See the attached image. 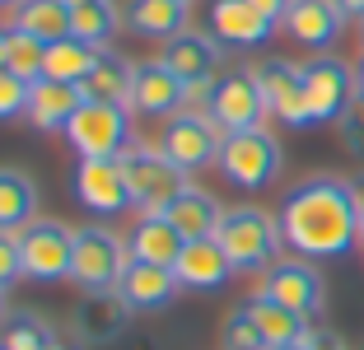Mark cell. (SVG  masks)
<instances>
[{
    "instance_id": "obj_27",
    "label": "cell",
    "mask_w": 364,
    "mask_h": 350,
    "mask_svg": "<svg viewBox=\"0 0 364 350\" xmlns=\"http://www.w3.org/2000/svg\"><path fill=\"white\" fill-rule=\"evenodd\" d=\"M38 220V187L23 169H0V229L19 233Z\"/></svg>"
},
{
    "instance_id": "obj_41",
    "label": "cell",
    "mask_w": 364,
    "mask_h": 350,
    "mask_svg": "<svg viewBox=\"0 0 364 350\" xmlns=\"http://www.w3.org/2000/svg\"><path fill=\"white\" fill-rule=\"evenodd\" d=\"M355 206H360V238H364V178L355 182Z\"/></svg>"
},
{
    "instance_id": "obj_10",
    "label": "cell",
    "mask_w": 364,
    "mask_h": 350,
    "mask_svg": "<svg viewBox=\"0 0 364 350\" xmlns=\"http://www.w3.org/2000/svg\"><path fill=\"white\" fill-rule=\"evenodd\" d=\"M299 70H304V98H309L313 127H318V122H341V112L355 103V94H360L355 70L341 56H313Z\"/></svg>"
},
{
    "instance_id": "obj_31",
    "label": "cell",
    "mask_w": 364,
    "mask_h": 350,
    "mask_svg": "<svg viewBox=\"0 0 364 350\" xmlns=\"http://www.w3.org/2000/svg\"><path fill=\"white\" fill-rule=\"evenodd\" d=\"M0 341L10 350H52L56 341V327L47 318H38L33 308H14V313H5V322H0Z\"/></svg>"
},
{
    "instance_id": "obj_35",
    "label": "cell",
    "mask_w": 364,
    "mask_h": 350,
    "mask_svg": "<svg viewBox=\"0 0 364 350\" xmlns=\"http://www.w3.org/2000/svg\"><path fill=\"white\" fill-rule=\"evenodd\" d=\"M336 131H341V145H346V154L364 159V94H355V103L341 112Z\"/></svg>"
},
{
    "instance_id": "obj_6",
    "label": "cell",
    "mask_w": 364,
    "mask_h": 350,
    "mask_svg": "<svg viewBox=\"0 0 364 350\" xmlns=\"http://www.w3.org/2000/svg\"><path fill=\"white\" fill-rule=\"evenodd\" d=\"M220 173H225V182H234V187H243V191L271 187L276 173H280V140L271 136L267 127L225 136V149H220Z\"/></svg>"
},
{
    "instance_id": "obj_4",
    "label": "cell",
    "mask_w": 364,
    "mask_h": 350,
    "mask_svg": "<svg viewBox=\"0 0 364 350\" xmlns=\"http://www.w3.org/2000/svg\"><path fill=\"white\" fill-rule=\"evenodd\" d=\"M61 136L80 159H117L122 149L136 140V131H131V107L127 103H89L85 98Z\"/></svg>"
},
{
    "instance_id": "obj_24",
    "label": "cell",
    "mask_w": 364,
    "mask_h": 350,
    "mask_svg": "<svg viewBox=\"0 0 364 350\" xmlns=\"http://www.w3.org/2000/svg\"><path fill=\"white\" fill-rule=\"evenodd\" d=\"M187 5H192V0H127L122 19H127V28L136 33V38L168 43V38H178V33L187 28Z\"/></svg>"
},
{
    "instance_id": "obj_12",
    "label": "cell",
    "mask_w": 364,
    "mask_h": 350,
    "mask_svg": "<svg viewBox=\"0 0 364 350\" xmlns=\"http://www.w3.org/2000/svg\"><path fill=\"white\" fill-rule=\"evenodd\" d=\"M159 61L168 65L187 89H196V85H215L220 61H225V47L215 43L205 28H182L178 38L159 43Z\"/></svg>"
},
{
    "instance_id": "obj_29",
    "label": "cell",
    "mask_w": 364,
    "mask_h": 350,
    "mask_svg": "<svg viewBox=\"0 0 364 350\" xmlns=\"http://www.w3.org/2000/svg\"><path fill=\"white\" fill-rule=\"evenodd\" d=\"M117 28H122L117 0H89V5H75V10H70V33L85 38L89 47H98V52H107V43L117 38Z\"/></svg>"
},
{
    "instance_id": "obj_33",
    "label": "cell",
    "mask_w": 364,
    "mask_h": 350,
    "mask_svg": "<svg viewBox=\"0 0 364 350\" xmlns=\"http://www.w3.org/2000/svg\"><path fill=\"white\" fill-rule=\"evenodd\" d=\"M220 346H225V350H267V341H262L257 322L247 318V308H243V304H238L234 313L225 318V332H220Z\"/></svg>"
},
{
    "instance_id": "obj_46",
    "label": "cell",
    "mask_w": 364,
    "mask_h": 350,
    "mask_svg": "<svg viewBox=\"0 0 364 350\" xmlns=\"http://www.w3.org/2000/svg\"><path fill=\"white\" fill-rule=\"evenodd\" d=\"M14 5H23V0H0V10H14Z\"/></svg>"
},
{
    "instance_id": "obj_20",
    "label": "cell",
    "mask_w": 364,
    "mask_h": 350,
    "mask_svg": "<svg viewBox=\"0 0 364 350\" xmlns=\"http://www.w3.org/2000/svg\"><path fill=\"white\" fill-rule=\"evenodd\" d=\"M173 271H178V285H182V290L215 295V290L229 285V276H234V262H229V253L215 243V238H196V243H187V248L178 253Z\"/></svg>"
},
{
    "instance_id": "obj_13",
    "label": "cell",
    "mask_w": 364,
    "mask_h": 350,
    "mask_svg": "<svg viewBox=\"0 0 364 350\" xmlns=\"http://www.w3.org/2000/svg\"><path fill=\"white\" fill-rule=\"evenodd\" d=\"M257 70V85H262V98H267V112L280 117L285 127H313L309 117V98H304V70L294 61H280V56H271V61H257L252 65Z\"/></svg>"
},
{
    "instance_id": "obj_42",
    "label": "cell",
    "mask_w": 364,
    "mask_h": 350,
    "mask_svg": "<svg viewBox=\"0 0 364 350\" xmlns=\"http://www.w3.org/2000/svg\"><path fill=\"white\" fill-rule=\"evenodd\" d=\"M355 85H360V94H364V61L355 65Z\"/></svg>"
},
{
    "instance_id": "obj_23",
    "label": "cell",
    "mask_w": 364,
    "mask_h": 350,
    "mask_svg": "<svg viewBox=\"0 0 364 350\" xmlns=\"http://www.w3.org/2000/svg\"><path fill=\"white\" fill-rule=\"evenodd\" d=\"M85 94L80 85H65V80H33V94H28V122L38 131H65L70 117L80 112Z\"/></svg>"
},
{
    "instance_id": "obj_25",
    "label": "cell",
    "mask_w": 364,
    "mask_h": 350,
    "mask_svg": "<svg viewBox=\"0 0 364 350\" xmlns=\"http://www.w3.org/2000/svg\"><path fill=\"white\" fill-rule=\"evenodd\" d=\"M243 308H247V318L257 322V332H262V341H267V350L289 346V341H299V336H309V332H313L309 318H299V313H294V308H285V304H276L267 290L247 295Z\"/></svg>"
},
{
    "instance_id": "obj_43",
    "label": "cell",
    "mask_w": 364,
    "mask_h": 350,
    "mask_svg": "<svg viewBox=\"0 0 364 350\" xmlns=\"http://www.w3.org/2000/svg\"><path fill=\"white\" fill-rule=\"evenodd\" d=\"M52 350H80V346H75V341H56Z\"/></svg>"
},
{
    "instance_id": "obj_34",
    "label": "cell",
    "mask_w": 364,
    "mask_h": 350,
    "mask_svg": "<svg viewBox=\"0 0 364 350\" xmlns=\"http://www.w3.org/2000/svg\"><path fill=\"white\" fill-rule=\"evenodd\" d=\"M28 94H33L28 80H19L14 70H0V122L28 117Z\"/></svg>"
},
{
    "instance_id": "obj_36",
    "label": "cell",
    "mask_w": 364,
    "mask_h": 350,
    "mask_svg": "<svg viewBox=\"0 0 364 350\" xmlns=\"http://www.w3.org/2000/svg\"><path fill=\"white\" fill-rule=\"evenodd\" d=\"M23 276V257H19V233L0 229V285H14Z\"/></svg>"
},
{
    "instance_id": "obj_39",
    "label": "cell",
    "mask_w": 364,
    "mask_h": 350,
    "mask_svg": "<svg viewBox=\"0 0 364 350\" xmlns=\"http://www.w3.org/2000/svg\"><path fill=\"white\" fill-rule=\"evenodd\" d=\"M318 350H346V341L332 336V332H318Z\"/></svg>"
},
{
    "instance_id": "obj_47",
    "label": "cell",
    "mask_w": 364,
    "mask_h": 350,
    "mask_svg": "<svg viewBox=\"0 0 364 350\" xmlns=\"http://www.w3.org/2000/svg\"><path fill=\"white\" fill-rule=\"evenodd\" d=\"M65 5H70V10H75V5H89V0H65Z\"/></svg>"
},
{
    "instance_id": "obj_7",
    "label": "cell",
    "mask_w": 364,
    "mask_h": 350,
    "mask_svg": "<svg viewBox=\"0 0 364 350\" xmlns=\"http://www.w3.org/2000/svg\"><path fill=\"white\" fill-rule=\"evenodd\" d=\"M127 266H131V248L107 224L75 229V266H70V280L80 290H117Z\"/></svg>"
},
{
    "instance_id": "obj_9",
    "label": "cell",
    "mask_w": 364,
    "mask_h": 350,
    "mask_svg": "<svg viewBox=\"0 0 364 350\" xmlns=\"http://www.w3.org/2000/svg\"><path fill=\"white\" fill-rule=\"evenodd\" d=\"M205 112L215 117V127L234 136V131H257L267 122V98H262L257 70H220L210 85V103Z\"/></svg>"
},
{
    "instance_id": "obj_28",
    "label": "cell",
    "mask_w": 364,
    "mask_h": 350,
    "mask_svg": "<svg viewBox=\"0 0 364 350\" xmlns=\"http://www.w3.org/2000/svg\"><path fill=\"white\" fill-rule=\"evenodd\" d=\"M10 28L33 33L38 43H61V38H70V5L65 0H23L10 10Z\"/></svg>"
},
{
    "instance_id": "obj_30",
    "label": "cell",
    "mask_w": 364,
    "mask_h": 350,
    "mask_svg": "<svg viewBox=\"0 0 364 350\" xmlns=\"http://www.w3.org/2000/svg\"><path fill=\"white\" fill-rule=\"evenodd\" d=\"M94 61H98V47H89L85 38H61V43H47V65H43V75L47 80H65V85H80L89 70H94Z\"/></svg>"
},
{
    "instance_id": "obj_48",
    "label": "cell",
    "mask_w": 364,
    "mask_h": 350,
    "mask_svg": "<svg viewBox=\"0 0 364 350\" xmlns=\"http://www.w3.org/2000/svg\"><path fill=\"white\" fill-rule=\"evenodd\" d=\"M0 350H10V346H5V341H0Z\"/></svg>"
},
{
    "instance_id": "obj_16",
    "label": "cell",
    "mask_w": 364,
    "mask_h": 350,
    "mask_svg": "<svg viewBox=\"0 0 364 350\" xmlns=\"http://www.w3.org/2000/svg\"><path fill=\"white\" fill-rule=\"evenodd\" d=\"M205 33L220 47H262L276 33L267 14H257L247 0H210L205 5Z\"/></svg>"
},
{
    "instance_id": "obj_37",
    "label": "cell",
    "mask_w": 364,
    "mask_h": 350,
    "mask_svg": "<svg viewBox=\"0 0 364 350\" xmlns=\"http://www.w3.org/2000/svg\"><path fill=\"white\" fill-rule=\"evenodd\" d=\"M247 5H252L257 14H267L271 23H280V19H285V10L294 5V0H247Z\"/></svg>"
},
{
    "instance_id": "obj_8",
    "label": "cell",
    "mask_w": 364,
    "mask_h": 350,
    "mask_svg": "<svg viewBox=\"0 0 364 350\" xmlns=\"http://www.w3.org/2000/svg\"><path fill=\"white\" fill-rule=\"evenodd\" d=\"M19 257H23V276L38 280V285L70 280V266H75V229H65L61 220H33L28 229H19Z\"/></svg>"
},
{
    "instance_id": "obj_3",
    "label": "cell",
    "mask_w": 364,
    "mask_h": 350,
    "mask_svg": "<svg viewBox=\"0 0 364 350\" xmlns=\"http://www.w3.org/2000/svg\"><path fill=\"white\" fill-rule=\"evenodd\" d=\"M117 164H122V178H127L131 206L140 215H164L173 206V196L187 187V173L173 169L168 154L159 145H150V140H131L117 154Z\"/></svg>"
},
{
    "instance_id": "obj_22",
    "label": "cell",
    "mask_w": 364,
    "mask_h": 350,
    "mask_svg": "<svg viewBox=\"0 0 364 350\" xmlns=\"http://www.w3.org/2000/svg\"><path fill=\"white\" fill-rule=\"evenodd\" d=\"M127 248L136 262H159V266H173L178 253L187 248V238L178 233V224L168 215H136L131 220V233H127Z\"/></svg>"
},
{
    "instance_id": "obj_11",
    "label": "cell",
    "mask_w": 364,
    "mask_h": 350,
    "mask_svg": "<svg viewBox=\"0 0 364 350\" xmlns=\"http://www.w3.org/2000/svg\"><path fill=\"white\" fill-rule=\"evenodd\" d=\"M262 290H267L276 304L294 308L299 318H318L322 304H327V285H322L318 266H313L309 257H280V262L267 271Z\"/></svg>"
},
{
    "instance_id": "obj_32",
    "label": "cell",
    "mask_w": 364,
    "mask_h": 350,
    "mask_svg": "<svg viewBox=\"0 0 364 350\" xmlns=\"http://www.w3.org/2000/svg\"><path fill=\"white\" fill-rule=\"evenodd\" d=\"M43 65H47V43H38L33 33L23 28H5V70H14L19 80H43Z\"/></svg>"
},
{
    "instance_id": "obj_15",
    "label": "cell",
    "mask_w": 364,
    "mask_h": 350,
    "mask_svg": "<svg viewBox=\"0 0 364 350\" xmlns=\"http://www.w3.org/2000/svg\"><path fill=\"white\" fill-rule=\"evenodd\" d=\"M131 112L140 117H164L168 122L173 112L187 107V85L154 56V61H136V75H131Z\"/></svg>"
},
{
    "instance_id": "obj_38",
    "label": "cell",
    "mask_w": 364,
    "mask_h": 350,
    "mask_svg": "<svg viewBox=\"0 0 364 350\" xmlns=\"http://www.w3.org/2000/svg\"><path fill=\"white\" fill-rule=\"evenodd\" d=\"M276 350H318V327H313L309 336H299V341H289V346H276Z\"/></svg>"
},
{
    "instance_id": "obj_2",
    "label": "cell",
    "mask_w": 364,
    "mask_h": 350,
    "mask_svg": "<svg viewBox=\"0 0 364 350\" xmlns=\"http://www.w3.org/2000/svg\"><path fill=\"white\" fill-rule=\"evenodd\" d=\"M215 243L229 253L234 276H267L271 266L280 262L285 238H280V220L271 211H262V206H234L220 220Z\"/></svg>"
},
{
    "instance_id": "obj_21",
    "label": "cell",
    "mask_w": 364,
    "mask_h": 350,
    "mask_svg": "<svg viewBox=\"0 0 364 350\" xmlns=\"http://www.w3.org/2000/svg\"><path fill=\"white\" fill-rule=\"evenodd\" d=\"M164 215H168V220L178 224V233L187 238V243H196V238H215V233H220V220H225V206L215 201V196H210L205 187L187 182V187H182L178 196H173V206H168Z\"/></svg>"
},
{
    "instance_id": "obj_26",
    "label": "cell",
    "mask_w": 364,
    "mask_h": 350,
    "mask_svg": "<svg viewBox=\"0 0 364 350\" xmlns=\"http://www.w3.org/2000/svg\"><path fill=\"white\" fill-rule=\"evenodd\" d=\"M131 75H136V61H127L107 47V52H98L94 70L80 80V94L89 103H131Z\"/></svg>"
},
{
    "instance_id": "obj_49",
    "label": "cell",
    "mask_w": 364,
    "mask_h": 350,
    "mask_svg": "<svg viewBox=\"0 0 364 350\" xmlns=\"http://www.w3.org/2000/svg\"><path fill=\"white\" fill-rule=\"evenodd\" d=\"M360 43H364V28H360Z\"/></svg>"
},
{
    "instance_id": "obj_19",
    "label": "cell",
    "mask_w": 364,
    "mask_h": 350,
    "mask_svg": "<svg viewBox=\"0 0 364 350\" xmlns=\"http://www.w3.org/2000/svg\"><path fill=\"white\" fill-rule=\"evenodd\" d=\"M280 23H285V33L299 47H309V52H327V47L346 33V10L336 5V0H294Z\"/></svg>"
},
{
    "instance_id": "obj_14",
    "label": "cell",
    "mask_w": 364,
    "mask_h": 350,
    "mask_svg": "<svg viewBox=\"0 0 364 350\" xmlns=\"http://www.w3.org/2000/svg\"><path fill=\"white\" fill-rule=\"evenodd\" d=\"M70 191H75V201L89 215H103V220L131 211V191H127V178H122L117 159H80L75 178H70Z\"/></svg>"
},
{
    "instance_id": "obj_45",
    "label": "cell",
    "mask_w": 364,
    "mask_h": 350,
    "mask_svg": "<svg viewBox=\"0 0 364 350\" xmlns=\"http://www.w3.org/2000/svg\"><path fill=\"white\" fill-rule=\"evenodd\" d=\"M5 313H10V308H5V285H0V322H5Z\"/></svg>"
},
{
    "instance_id": "obj_17",
    "label": "cell",
    "mask_w": 364,
    "mask_h": 350,
    "mask_svg": "<svg viewBox=\"0 0 364 350\" xmlns=\"http://www.w3.org/2000/svg\"><path fill=\"white\" fill-rule=\"evenodd\" d=\"M131 308L117 290H85V299L75 304V341L80 346H112L127 332Z\"/></svg>"
},
{
    "instance_id": "obj_5",
    "label": "cell",
    "mask_w": 364,
    "mask_h": 350,
    "mask_svg": "<svg viewBox=\"0 0 364 350\" xmlns=\"http://www.w3.org/2000/svg\"><path fill=\"white\" fill-rule=\"evenodd\" d=\"M159 149L168 154L173 169L182 173H201L210 164H220V149H225V131L215 127V117L201 107H182L164 122L159 131Z\"/></svg>"
},
{
    "instance_id": "obj_40",
    "label": "cell",
    "mask_w": 364,
    "mask_h": 350,
    "mask_svg": "<svg viewBox=\"0 0 364 350\" xmlns=\"http://www.w3.org/2000/svg\"><path fill=\"white\" fill-rule=\"evenodd\" d=\"M346 14H355V19H364V0H336Z\"/></svg>"
},
{
    "instance_id": "obj_44",
    "label": "cell",
    "mask_w": 364,
    "mask_h": 350,
    "mask_svg": "<svg viewBox=\"0 0 364 350\" xmlns=\"http://www.w3.org/2000/svg\"><path fill=\"white\" fill-rule=\"evenodd\" d=\"M0 70H5V28H0Z\"/></svg>"
},
{
    "instance_id": "obj_18",
    "label": "cell",
    "mask_w": 364,
    "mask_h": 350,
    "mask_svg": "<svg viewBox=\"0 0 364 350\" xmlns=\"http://www.w3.org/2000/svg\"><path fill=\"white\" fill-rule=\"evenodd\" d=\"M117 295L127 299L131 313H159V308H168L173 299L182 295V285H178V271H173V266L136 262V257H131V266L117 280Z\"/></svg>"
},
{
    "instance_id": "obj_1",
    "label": "cell",
    "mask_w": 364,
    "mask_h": 350,
    "mask_svg": "<svg viewBox=\"0 0 364 350\" xmlns=\"http://www.w3.org/2000/svg\"><path fill=\"white\" fill-rule=\"evenodd\" d=\"M280 238H285L289 253L309 257H341L355 248L360 238V206H355V182L332 178V173H318V178H304L280 196Z\"/></svg>"
}]
</instances>
